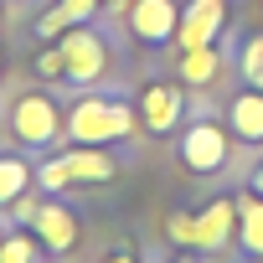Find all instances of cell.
<instances>
[{
  "label": "cell",
  "instance_id": "17",
  "mask_svg": "<svg viewBox=\"0 0 263 263\" xmlns=\"http://www.w3.org/2000/svg\"><path fill=\"white\" fill-rule=\"evenodd\" d=\"M171 237H176V242H196V222L176 217V222H171Z\"/></svg>",
  "mask_w": 263,
  "mask_h": 263
},
{
  "label": "cell",
  "instance_id": "20",
  "mask_svg": "<svg viewBox=\"0 0 263 263\" xmlns=\"http://www.w3.org/2000/svg\"><path fill=\"white\" fill-rule=\"evenodd\" d=\"M108 263H129V258H108Z\"/></svg>",
  "mask_w": 263,
  "mask_h": 263
},
{
  "label": "cell",
  "instance_id": "4",
  "mask_svg": "<svg viewBox=\"0 0 263 263\" xmlns=\"http://www.w3.org/2000/svg\"><path fill=\"white\" fill-rule=\"evenodd\" d=\"M62 62H67V78H78V83L98 78V72H103V47H98V36H88V31L67 36V42H62Z\"/></svg>",
  "mask_w": 263,
  "mask_h": 263
},
{
  "label": "cell",
  "instance_id": "11",
  "mask_svg": "<svg viewBox=\"0 0 263 263\" xmlns=\"http://www.w3.org/2000/svg\"><path fill=\"white\" fill-rule=\"evenodd\" d=\"M145 119H150V129H171V119H176V93H171V88H150V93H145Z\"/></svg>",
  "mask_w": 263,
  "mask_h": 263
},
{
  "label": "cell",
  "instance_id": "7",
  "mask_svg": "<svg viewBox=\"0 0 263 263\" xmlns=\"http://www.w3.org/2000/svg\"><path fill=\"white\" fill-rule=\"evenodd\" d=\"M129 21H135V31H140V36L160 42V36L176 26V11H171V0H140V6L129 11Z\"/></svg>",
  "mask_w": 263,
  "mask_h": 263
},
{
  "label": "cell",
  "instance_id": "1",
  "mask_svg": "<svg viewBox=\"0 0 263 263\" xmlns=\"http://www.w3.org/2000/svg\"><path fill=\"white\" fill-rule=\"evenodd\" d=\"M67 129H72V140H83V145L119 140V135H129V114H124V108H114V103H103V98H83V103L72 108Z\"/></svg>",
  "mask_w": 263,
  "mask_h": 263
},
{
  "label": "cell",
  "instance_id": "13",
  "mask_svg": "<svg viewBox=\"0 0 263 263\" xmlns=\"http://www.w3.org/2000/svg\"><path fill=\"white\" fill-rule=\"evenodd\" d=\"M242 242L263 253V201H242Z\"/></svg>",
  "mask_w": 263,
  "mask_h": 263
},
{
  "label": "cell",
  "instance_id": "6",
  "mask_svg": "<svg viewBox=\"0 0 263 263\" xmlns=\"http://www.w3.org/2000/svg\"><path fill=\"white\" fill-rule=\"evenodd\" d=\"M181 155H186L196 171H212V165H222V155H227V140L217 135L212 124H201V129H191V135H186Z\"/></svg>",
  "mask_w": 263,
  "mask_h": 263
},
{
  "label": "cell",
  "instance_id": "15",
  "mask_svg": "<svg viewBox=\"0 0 263 263\" xmlns=\"http://www.w3.org/2000/svg\"><path fill=\"white\" fill-rule=\"evenodd\" d=\"M0 263H36V248L26 237H6L0 242Z\"/></svg>",
  "mask_w": 263,
  "mask_h": 263
},
{
  "label": "cell",
  "instance_id": "14",
  "mask_svg": "<svg viewBox=\"0 0 263 263\" xmlns=\"http://www.w3.org/2000/svg\"><path fill=\"white\" fill-rule=\"evenodd\" d=\"M21 191H26V165L0 160V201H16Z\"/></svg>",
  "mask_w": 263,
  "mask_h": 263
},
{
  "label": "cell",
  "instance_id": "9",
  "mask_svg": "<svg viewBox=\"0 0 263 263\" xmlns=\"http://www.w3.org/2000/svg\"><path fill=\"white\" fill-rule=\"evenodd\" d=\"M232 129L242 140H263V93H248L232 103Z\"/></svg>",
  "mask_w": 263,
  "mask_h": 263
},
{
  "label": "cell",
  "instance_id": "2",
  "mask_svg": "<svg viewBox=\"0 0 263 263\" xmlns=\"http://www.w3.org/2000/svg\"><path fill=\"white\" fill-rule=\"evenodd\" d=\"M108 176H114V160H103V155H93V150L62 155V160H52V165L42 171L47 186H67V181H108Z\"/></svg>",
  "mask_w": 263,
  "mask_h": 263
},
{
  "label": "cell",
  "instance_id": "12",
  "mask_svg": "<svg viewBox=\"0 0 263 263\" xmlns=\"http://www.w3.org/2000/svg\"><path fill=\"white\" fill-rule=\"evenodd\" d=\"M212 72H217V52L191 47V52L181 57V78H186V83H212Z\"/></svg>",
  "mask_w": 263,
  "mask_h": 263
},
{
  "label": "cell",
  "instance_id": "8",
  "mask_svg": "<svg viewBox=\"0 0 263 263\" xmlns=\"http://www.w3.org/2000/svg\"><path fill=\"white\" fill-rule=\"evenodd\" d=\"M227 227H232V201H212V206L196 217V242H201V248H217V242L227 237Z\"/></svg>",
  "mask_w": 263,
  "mask_h": 263
},
{
  "label": "cell",
  "instance_id": "19",
  "mask_svg": "<svg viewBox=\"0 0 263 263\" xmlns=\"http://www.w3.org/2000/svg\"><path fill=\"white\" fill-rule=\"evenodd\" d=\"M253 186H258V191H263V171H258V176H253Z\"/></svg>",
  "mask_w": 263,
  "mask_h": 263
},
{
  "label": "cell",
  "instance_id": "3",
  "mask_svg": "<svg viewBox=\"0 0 263 263\" xmlns=\"http://www.w3.org/2000/svg\"><path fill=\"white\" fill-rule=\"evenodd\" d=\"M52 135H57V108L47 98H36V93L21 98L16 103V140L21 145H47Z\"/></svg>",
  "mask_w": 263,
  "mask_h": 263
},
{
  "label": "cell",
  "instance_id": "5",
  "mask_svg": "<svg viewBox=\"0 0 263 263\" xmlns=\"http://www.w3.org/2000/svg\"><path fill=\"white\" fill-rule=\"evenodd\" d=\"M217 26H222V0H191V11H186V21H181V47H186V52H191V47H206Z\"/></svg>",
  "mask_w": 263,
  "mask_h": 263
},
{
  "label": "cell",
  "instance_id": "10",
  "mask_svg": "<svg viewBox=\"0 0 263 263\" xmlns=\"http://www.w3.org/2000/svg\"><path fill=\"white\" fill-rule=\"evenodd\" d=\"M36 227H42V237H47L52 248H72V237H78V227H72V217H67L62 206H42V212H36Z\"/></svg>",
  "mask_w": 263,
  "mask_h": 263
},
{
  "label": "cell",
  "instance_id": "16",
  "mask_svg": "<svg viewBox=\"0 0 263 263\" xmlns=\"http://www.w3.org/2000/svg\"><path fill=\"white\" fill-rule=\"evenodd\" d=\"M242 72H248V83H253V88H263V42H253V47H248Z\"/></svg>",
  "mask_w": 263,
  "mask_h": 263
},
{
  "label": "cell",
  "instance_id": "18",
  "mask_svg": "<svg viewBox=\"0 0 263 263\" xmlns=\"http://www.w3.org/2000/svg\"><path fill=\"white\" fill-rule=\"evenodd\" d=\"M62 11H67V21H83V16H93V0H62Z\"/></svg>",
  "mask_w": 263,
  "mask_h": 263
}]
</instances>
